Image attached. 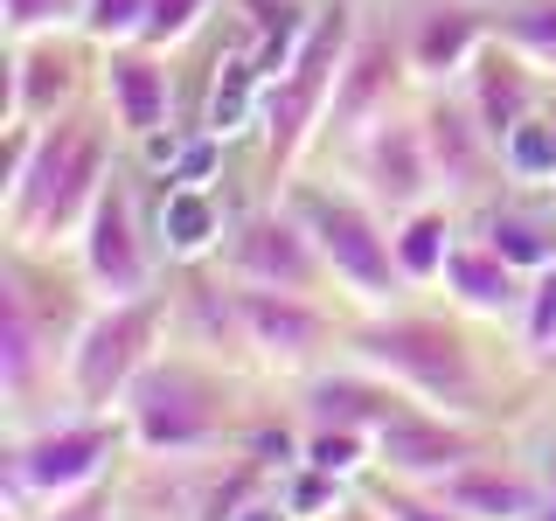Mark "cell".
Listing matches in <instances>:
<instances>
[{"instance_id": "1", "label": "cell", "mask_w": 556, "mask_h": 521, "mask_svg": "<svg viewBox=\"0 0 556 521\" xmlns=\"http://www.w3.org/2000/svg\"><path fill=\"white\" fill-rule=\"evenodd\" d=\"M112 118L70 104L49 126H8V161H0V237L14 251L63 257L77 251L84 216L98 208L112 161Z\"/></svg>"}, {"instance_id": "2", "label": "cell", "mask_w": 556, "mask_h": 521, "mask_svg": "<svg viewBox=\"0 0 556 521\" xmlns=\"http://www.w3.org/2000/svg\"><path fill=\"white\" fill-rule=\"evenodd\" d=\"M84 313H91L84 278H63L56 257L8 243V265H0V396H8L14 424H28L42 396H63V361Z\"/></svg>"}, {"instance_id": "3", "label": "cell", "mask_w": 556, "mask_h": 521, "mask_svg": "<svg viewBox=\"0 0 556 521\" xmlns=\"http://www.w3.org/2000/svg\"><path fill=\"white\" fill-rule=\"evenodd\" d=\"M132 452L126 410H77L63 417H28L8 431L0 452V494H8V521H42L56 500L84 494V486L112 480V466Z\"/></svg>"}, {"instance_id": "4", "label": "cell", "mask_w": 556, "mask_h": 521, "mask_svg": "<svg viewBox=\"0 0 556 521\" xmlns=\"http://www.w3.org/2000/svg\"><path fill=\"white\" fill-rule=\"evenodd\" d=\"M348 355L362 369L390 376L404 396L431 410H452V417H480L486 410V376H480V355L466 341L459 320L445 313H410V306H390V313H362L355 334H348Z\"/></svg>"}, {"instance_id": "5", "label": "cell", "mask_w": 556, "mask_h": 521, "mask_svg": "<svg viewBox=\"0 0 556 521\" xmlns=\"http://www.w3.org/2000/svg\"><path fill=\"white\" fill-rule=\"evenodd\" d=\"M355 0H320L313 8L306 42L292 49V63L278 69L257 98V139H265V181H292V167L320 147L327 132V104H334L348 42H355Z\"/></svg>"}, {"instance_id": "6", "label": "cell", "mask_w": 556, "mask_h": 521, "mask_svg": "<svg viewBox=\"0 0 556 521\" xmlns=\"http://www.w3.org/2000/svg\"><path fill=\"white\" fill-rule=\"evenodd\" d=\"M292 216L313 230V243H320L327 257V278H334V292L355 313H390L404 306L410 278L396 271V237H390V216L355 195L348 181H292L286 188Z\"/></svg>"}, {"instance_id": "7", "label": "cell", "mask_w": 556, "mask_h": 521, "mask_svg": "<svg viewBox=\"0 0 556 521\" xmlns=\"http://www.w3.org/2000/svg\"><path fill=\"white\" fill-rule=\"evenodd\" d=\"M174 334V292H139V300H91L77 341L63 361V404L77 410H118L126 390L161 361V341Z\"/></svg>"}, {"instance_id": "8", "label": "cell", "mask_w": 556, "mask_h": 521, "mask_svg": "<svg viewBox=\"0 0 556 521\" xmlns=\"http://www.w3.org/2000/svg\"><path fill=\"white\" fill-rule=\"evenodd\" d=\"M118 410L132 424V452L147 459H202L230 439V382L202 355H161Z\"/></svg>"}, {"instance_id": "9", "label": "cell", "mask_w": 556, "mask_h": 521, "mask_svg": "<svg viewBox=\"0 0 556 521\" xmlns=\"http://www.w3.org/2000/svg\"><path fill=\"white\" fill-rule=\"evenodd\" d=\"M77 278L91 285V300H139V292H161V237H153L147 208H139L132 174L104 181L98 208L77 230Z\"/></svg>"}, {"instance_id": "10", "label": "cell", "mask_w": 556, "mask_h": 521, "mask_svg": "<svg viewBox=\"0 0 556 521\" xmlns=\"http://www.w3.org/2000/svg\"><path fill=\"white\" fill-rule=\"evenodd\" d=\"M216 271H223V278H237V285L334 292L320 243H313V230H306L300 216H292V202H286V195L230 223V237H223V251H216Z\"/></svg>"}, {"instance_id": "11", "label": "cell", "mask_w": 556, "mask_h": 521, "mask_svg": "<svg viewBox=\"0 0 556 521\" xmlns=\"http://www.w3.org/2000/svg\"><path fill=\"white\" fill-rule=\"evenodd\" d=\"M341 174H348V188L369 195L390 223L410 216V208H425V202H445L439 174H431V147H425L417 112H390V118H376L369 132H355L341 147Z\"/></svg>"}, {"instance_id": "12", "label": "cell", "mask_w": 556, "mask_h": 521, "mask_svg": "<svg viewBox=\"0 0 556 521\" xmlns=\"http://www.w3.org/2000/svg\"><path fill=\"white\" fill-rule=\"evenodd\" d=\"M237 313H243V355L271 376H313L320 355L334 347V320H327L320 292L237 285Z\"/></svg>"}, {"instance_id": "13", "label": "cell", "mask_w": 556, "mask_h": 521, "mask_svg": "<svg viewBox=\"0 0 556 521\" xmlns=\"http://www.w3.org/2000/svg\"><path fill=\"white\" fill-rule=\"evenodd\" d=\"M417 126H425V147H431V174H439V195L445 202H486L501 174V139L480 126V112L466 104L459 84L431 91L417 104Z\"/></svg>"}, {"instance_id": "14", "label": "cell", "mask_w": 556, "mask_h": 521, "mask_svg": "<svg viewBox=\"0 0 556 521\" xmlns=\"http://www.w3.org/2000/svg\"><path fill=\"white\" fill-rule=\"evenodd\" d=\"M480 452H486L480 417H452V410H431V404H404L390 424L376 431V473L439 486L452 466L480 459Z\"/></svg>"}, {"instance_id": "15", "label": "cell", "mask_w": 556, "mask_h": 521, "mask_svg": "<svg viewBox=\"0 0 556 521\" xmlns=\"http://www.w3.org/2000/svg\"><path fill=\"white\" fill-rule=\"evenodd\" d=\"M404 84L410 77V56L404 42H390L382 28H355V42H348V63H341V84H334V104H327V132L334 147H348L355 132H369L376 118L404 112Z\"/></svg>"}, {"instance_id": "16", "label": "cell", "mask_w": 556, "mask_h": 521, "mask_svg": "<svg viewBox=\"0 0 556 521\" xmlns=\"http://www.w3.org/2000/svg\"><path fill=\"white\" fill-rule=\"evenodd\" d=\"M98 98H104V118L118 126V139H153L174 112V56L167 49H147V42H118V49H98Z\"/></svg>"}, {"instance_id": "17", "label": "cell", "mask_w": 556, "mask_h": 521, "mask_svg": "<svg viewBox=\"0 0 556 521\" xmlns=\"http://www.w3.org/2000/svg\"><path fill=\"white\" fill-rule=\"evenodd\" d=\"M486 42H494V14L473 8V0H431V8H417L410 28H404L410 77L425 84V91H445V84H459L466 69L480 63Z\"/></svg>"}, {"instance_id": "18", "label": "cell", "mask_w": 556, "mask_h": 521, "mask_svg": "<svg viewBox=\"0 0 556 521\" xmlns=\"http://www.w3.org/2000/svg\"><path fill=\"white\" fill-rule=\"evenodd\" d=\"M84 91V49L70 35L8 42V126H49Z\"/></svg>"}, {"instance_id": "19", "label": "cell", "mask_w": 556, "mask_h": 521, "mask_svg": "<svg viewBox=\"0 0 556 521\" xmlns=\"http://www.w3.org/2000/svg\"><path fill=\"white\" fill-rule=\"evenodd\" d=\"M439 494L466 521H535V508H543V480L521 459H508V452H480V459L452 466L439 480Z\"/></svg>"}, {"instance_id": "20", "label": "cell", "mask_w": 556, "mask_h": 521, "mask_svg": "<svg viewBox=\"0 0 556 521\" xmlns=\"http://www.w3.org/2000/svg\"><path fill=\"white\" fill-rule=\"evenodd\" d=\"M459 91H466V104L480 112V126H486V132L508 139L521 118L543 104V63H529L515 42H501V35H494V42L480 49V63L459 77Z\"/></svg>"}, {"instance_id": "21", "label": "cell", "mask_w": 556, "mask_h": 521, "mask_svg": "<svg viewBox=\"0 0 556 521\" xmlns=\"http://www.w3.org/2000/svg\"><path fill=\"white\" fill-rule=\"evenodd\" d=\"M439 285L466 320H521V306H529V271H515L486 237H459Z\"/></svg>"}, {"instance_id": "22", "label": "cell", "mask_w": 556, "mask_h": 521, "mask_svg": "<svg viewBox=\"0 0 556 521\" xmlns=\"http://www.w3.org/2000/svg\"><path fill=\"white\" fill-rule=\"evenodd\" d=\"M404 404H417V396H404L390 376L376 369H334V376H306V424H341V431H376L390 424Z\"/></svg>"}, {"instance_id": "23", "label": "cell", "mask_w": 556, "mask_h": 521, "mask_svg": "<svg viewBox=\"0 0 556 521\" xmlns=\"http://www.w3.org/2000/svg\"><path fill=\"white\" fill-rule=\"evenodd\" d=\"M153 237H161L167 265H202V257L223 251L230 237V216H223L216 188L208 181H161V216H153Z\"/></svg>"}, {"instance_id": "24", "label": "cell", "mask_w": 556, "mask_h": 521, "mask_svg": "<svg viewBox=\"0 0 556 521\" xmlns=\"http://www.w3.org/2000/svg\"><path fill=\"white\" fill-rule=\"evenodd\" d=\"M174 341L195 347V355H230L243 347V313H237V278H208L188 271L181 292H174Z\"/></svg>"}, {"instance_id": "25", "label": "cell", "mask_w": 556, "mask_h": 521, "mask_svg": "<svg viewBox=\"0 0 556 521\" xmlns=\"http://www.w3.org/2000/svg\"><path fill=\"white\" fill-rule=\"evenodd\" d=\"M390 237H396V271L410 278V292L439 285L445 265H452V251H459V223H452V202H425V208H410V216H396V223H390Z\"/></svg>"}, {"instance_id": "26", "label": "cell", "mask_w": 556, "mask_h": 521, "mask_svg": "<svg viewBox=\"0 0 556 521\" xmlns=\"http://www.w3.org/2000/svg\"><path fill=\"white\" fill-rule=\"evenodd\" d=\"M480 237L494 243L515 271H529V278L556 265V216H549V208H535V202H486Z\"/></svg>"}, {"instance_id": "27", "label": "cell", "mask_w": 556, "mask_h": 521, "mask_svg": "<svg viewBox=\"0 0 556 521\" xmlns=\"http://www.w3.org/2000/svg\"><path fill=\"white\" fill-rule=\"evenodd\" d=\"M243 8V49H251V63H257V77H278V69L292 63V49L306 42V28H313V0H237Z\"/></svg>"}, {"instance_id": "28", "label": "cell", "mask_w": 556, "mask_h": 521, "mask_svg": "<svg viewBox=\"0 0 556 521\" xmlns=\"http://www.w3.org/2000/svg\"><path fill=\"white\" fill-rule=\"evenodd\" d=\"M501 174H508L501 188H529V195L535 188H556V104L549 98L501 139Z\"/></svg>"}, {"instance_id": "29", "label": "cell", "mask_w": 556, "mask_h": 521, "mask_svg": "<svg viewBox=\"0 0 556 521\" xmlns=\"http://www.w3.org/2000/svg\"><path fill=\"white\" fill-rule=\"evenodd\" d=\"M300 459L334 480H355V473H376V439L369 431H341V424H306Z\"/></svg>"}, {"instance_id": "30", "label": "cell", "mask_w": 556, "mask_h": 521, "mask_svg": "<svg viewBox=\"0 0 556 521\" xmlns=\"http://www.w3.org/2000/svg\"><path fill=\"white\" fill-rule=\"evenodd\" d=\"M521 355L535 376H556V265L529 278V306H521Z\"/></svg>"}, {"instance_id": "31", "label": "cell", "mask_w": 556, "mask_h": 521, "mask_svg": "<svg viewBox=\"0 0 556 521\" xmlns=\"http://www.w3.org/2000/svg\"><path fill=\"white\" fill-rule=\"evenodd\" d=\"M494 35L501 42H515L529 63L556 69V0H515V8L494 14Z\"/></svg>"}, {"instance_id": "32", "label": "cell", "mask_w": 556, "mask_h": 521, "mask_svg": "<svg viewBox=\"0 0 556 521\" xmlns=\"http://www.w3.org/2000/svg\"><path fill=\"white\" fill-rule=\"evenodd\" d=\"M278 494H286V508L300 521H341V508H348V480L320 473V466H306V459L278 473Z\"/></svg>"}, {"instance_id": "33", "label": "cell", "mask_w": 556, "mask_h": 521, "mask_svg": "<svg viewBox=\"0 0 556 521\" xmlns=\"http://www.w3.org/2000/svg\"><path fill=\"white\" fill-rule=\"evenodd\" d=\"M369 500L382 508V521H466L452 500L439 494V486H417V480H390V473H376L369 486Z\"/></svg>"}, {"instance_id": "34", "label": "cell", "mask_w": 556, "mask_h": 521, "mask_svg": "<svg viewBox=\"0 0 556 521\" xmlns=\"http://www.w3.org/2000/svg\"><path fill=\"white\" fill-rule=\"evenodd\" d=\"M84 22V0H0V35L35 42V35H70Z\"/></svg>"}, {"instance_id": "35", "label": "cell", "mask_w": 556, "mask_h": 521, "mask_svg": "<svg viewBox=\"0 0 556 521\" xmlns=\"http://www.w3.org/2000/svg\"><path fill=\"white\" fill-rule=\"evenodd\" d=\"M147 8H153V0H84V22H77V35H84L91 49L139 42V35H147Z\"/></svg>"}, {"instance_id": "36", "label": "cell", "mask_w": 556, "mask_h": 521, "mask_svg": "<svg viewBox=\"0 0 556 521\" xmlns=\"http://www.w3.org/2000/svg\"><path fill=\"white\" fill-rule=\"evenodd\" d=\"M208 8H216V0H153V8H147V35H139V42L174 56L181 42H195V35H202Z\"/></svg>"}, {"instance_id": "37", "label": "cell", "mask_w": 556, "mask_h": 521, "mask_svg": "<svg viewBox=\"0 0 556 521\" xmlns=\"http://www.w3.org/2000/svg\"><path fill=\"white\" fill-rule=\"evenodd\" d=\"M42 521H118V486L112 480H98V486H84V494H70L56 500Z\"/></svg>"}, {"instance_id": "38", "label": "cell", "mask_w": 556, "mask_h": 521, "mask_svg": "<svg viewBox=\"0 0 556 521\" xmlns=\"http://www.w3.org/2000/svg\"><path fill=\"white\" fill-rule=\"evenodd\" d=\"M230 521H300V514L286 508V494H278V486H265V494H257V500H243V508H237Z\"/></svg>"}, {"instance_id": "39", "label": "cell", "mask_w": 556, "mask_h": 521, "mask_svg": "<svg viewBox=\"0 0 556 521\" xmlns=\"http://www.w3.org/2000/svg\"><path fill=\"white\" fill-rule=\"evenodd\" d=\"M535 521H556V466L543 473V508H535Z\"/></svg>"}, {"instance_id": "40", "label": "cell", "mask_w": 556, "mask_h": 521, "mask_svg": "<svg viewBox=\"0 0 556 521\" xmlns=\"http://www.w3.org/2000/svg\"><path fill=\"white\" fill-rule=\"evenodd\" d=\"M341 521H382V508H376V500H348Z\"/></svg>"}, {"instance_id": "41", "label": "cell", "mask_w": 556, "mask_h": 521, "mask_svg": "<svg viewBox=\"0 0 556 521\" xmlns=\"http://www.w3.org/2000/svg\"><path fill=\"white\" fill-rule=\"evenodd\" d=\"M549 77H556V69H549Z\"/></svg>"}]
</instances>
